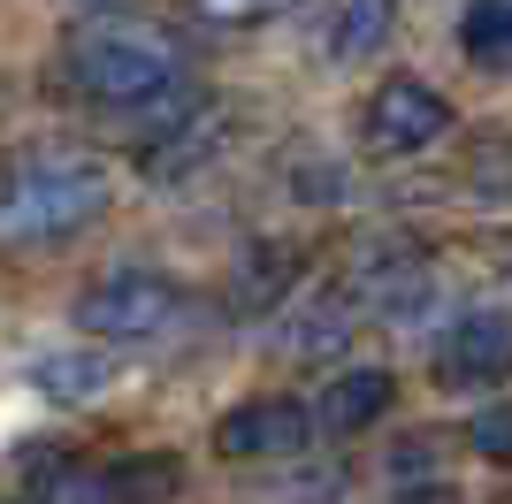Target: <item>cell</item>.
Masks as SVG:
<instances>
[{
    "instance_id": "obj_15",
    "label": "cell",
    "mask_w": 512,
    "mask_h": 504,
    "mask_svg": "<svg viewBox=\"0 0 512 504\" xmlns=\"http://www.w3.org/2000/svg\"><path fill=\"white\" fill-rule=\"evenodd\" d=\"M115 482H123V504H176L184 497V459L176 451H130V459H115Z\"/></svg>"
},
{
    "instance_id": "obj_2",
    "label": "cell",
    "mask_w": 512,
    "mask_h": 504,
    "mask_svg": "<svg viewBox=\"0 0 512 504\" xmlns=\"http://www.w3.org/2000/svg\"><path fill=\"white\" fill-rule=\"evenodd\" d=\"M176 54L169 31H153V23H92L69 39V84L85 92L92 107H153L176 92Z\"/></svg>"
},
{
    "instance_id": "obj_16",
    "label": "cell",
    "mask_w": 512,
    "mask_h": 504,
    "mask_svg": "<svg viewBox=\"0 0 512 504\" xmlns=\"http://www.w3.org/2000/svg\"><path fill=\"white\" fill-rule=\"evenodd\" d=\"M31 504H123L115 459L107 466H46L39 482H31Z\"/></svg>"
},
{
    "instance_id": "obj_6",
    "label": "cell",
    "mask_w": 512,
    "mask_h": 504,
    "mask_svg": "<svg viewBox=\"0 0 512 504\" xmlns=\"http://www.w3.org/2000/svg\"><path fill=\"white\" fill-rule=\"evenodd\" d=\"M222 138H230V115L207 100H176L169 115H161V138H146L138 146V176L146 184H184L199 161H214L222 153Z\"/></svg>"
},
{
    "instance_id": "obj_10",
    "label": "cell",
    "mask_w": 512,
    "mask_h": 504,
    "mask_svg": "<svg viewBox=\"0 0 512 504\" xmlns=\"http://www.w3.org/2000/svg\"><path fill=\"white\" fill-rule=\"evenodd\" d=\"M299 291V252L291 245H245L230 268V306L237 314H283V298Z\"/></svg>"
},
{
    "instance_id": "obj_9",
    "label": "cell",
    "mask_w": 512,
    "mask_h": 504,
    "mask_svg": "<svg viewBox=\"0 0 512 504\" xmlns=\"http://www.w3.org/2000/svg\"><path fill=\"white\" fill-rule=\"evenodd\" d=\"M390 405H398V375H390V367H344V375H329V390H321L314 428L321 436H360Z\"/></svg>"
},
{
    "instance_id": "obj_8",
    "label": "cell",
    "mask_w": 512,
    "mask_h": 504,
    "mask_svg": "<svg viewBox=\"0 0 512 504\" xmlns=\"http://www.w3.org/2000/svg\"><path fill=\"white\" fill-rule=\"evenodd\" d=\"M344 291L360 298V306H375L383 321H413L428 298H436V268H428L413 245H375L360 268H352Z\"/></svg>"
},
{
    "instance_id": "obj_7",
    "label": "cell",
    "mask_w": 512,
    "mask_h": 504,
    "mask_svg": "<svg viewBox=\"0 0 512 504\" xmlns=\"http://www.w3.org/2000/svg\"><path fill=\"white\" fill-rule=\"evenodd\" d=\"M512 375V314H459L436 344V382L444 390H482Z\"/></svg>"
},
{
    "instance_id": "obj_14",
    "label": "cell",
    "mask_w": 512,
    "mask_h": 504,
    "mask_svg": "<svg viewBox=\"0 0 512 504\" xmlns=\"http://www.w3.org/2000/svg\"><path fill=\"white\" fill-rule=\"evenodd\" d=\"M459 54L490 77H512V0H467L459 16Z\"/></svg>"
},
{
    "instance_id": "obj_3",
    "label": "cell",
    "mask_w": 512,
    "mask_h": 504,
    "mask_svg": "<svg viewBox=\"0 0 512 504\" xmlns=\"http://www.w3.org/2000/svg\"><path fill=\"white\" fill-rule=\"evenodd\" d=\"M176 314H184V291L153 268H115L85 283V298H77V329L100 344H146V336L176 329Z\"/></svg>"
},
{
    "instance_id": "obj_19",
    "label": "cell",
    "mask_w": 512,
    "mask_h": 504,
    "mask_svg": "<svg viewBox=\"0 0 512 504\" xmlns=\"http://www.w3.org/2000/svg\"><path fill=\"white\" fill-rule=\"evenodd\" d=\"M497 504H512V497H497Z\"/></svg>"
},
{
    "instance_id": "obj_13",
    "label": "cell",
    "mask_w": 512,
    "mask_h": 504,
    "mask_svg": "<svg viewBox=\"0 0 512 504\" xmlns=\"http://www.w3.org/2000/svg\"><path fill=\"white\" fill-rule=\"evenodd\" d=\"M107 382H115V367L100 352H39L31 359V390L54 405H92Z\"/></svg>"
},
{
    "instance_id": "obj_12",
    "label": "cell",
    "mask_w": 512,
    "mask_h": 504,
    "mask_svg": "<svg viewBox=\"0 0 512 504\" xmlns=\"http://www.w3.org/2000/svg\"><path fill=\"white\" fill-rule=\"evenodd\" d=\"M352 314H360V298H352V291H321V298H306L299 314H283V352H299V359L344 352Z\"/></svg>"
},
{
    "instance_id": "obj_1",
    "label": "cell",
    "mask_w": 512,
    "mask_h": 504,
    "mask_svg": "<svg viewBox=\"0 0 512 504\" xmlns=\"http://www.w3.org/2000/svg\"><path fill=\"white\" fill-rule=\"evenodd\" d=\"M107 214V168L92 153H23L0 176V245H62Z\"/></svg>"
},
{
    "instance_id": "obj_4",
    "label": "cell",
    "mask_w": 512,
    "mask_h": 504,
    "mask_svg": "<svg viewBox=\"0 0 512 504\" xmlns=\"http://www.w3.org/2000/svg\"><path fill=\"white\" fill-rule=\"evenodd\" d=\"M451 130V100L421 77H383L360 107V146L375 161H413Z\"/></svg>"
},
{
    "instance_id": "obj_17",
    "label": "cell",
    "mask_w": 512,
    "mask_h": 504,
    "mask_svg": "<svg viewBox=\"0 0 512 504\" xmlns=\"http://www.w3.org/2000/svg\"><path fill=\"white\" fill-rule=\"evenodd\" d=\"M467 451H474V459H490V466H512V398H505V405H482V413H474Z\"/></svg>"
},
{
    "instance_id": "obj_5",
    "label": "cell",
    "mask_w": 512,
    "mask_h": 504,
    "mask_svg": "<svg viewBox=\"0 0 512 504\" xmlns=\"http://www.w3.org/2000/svg\"><path fill=\"white\" fill-rule=\"evenodd\" d=\"M314 443V413L299 398H245L214 420V451L222 459H291Z\"/></svg>"
},
{
    "instance_id": "obj_18",
    "label": "cell",
    "mask_w": 512,
    "mask_h": 504,
    "mask_svg": "<svg viewBox=\"0 0 512 504\" xmlns=\"http://www.w3.org/2000/svg\"><path fill=\"white\" fill-rule=\"evenodd\" d=\"M291 0H199V16H214V23H268V16H283Z\"/></svg>"
},
{
    "instance_id": "obj_11",
    "label": "cell",
    "mask_w": 512,
    "mask_h": 504,
    "mask_svg": "<svg viewBox=\"0 0 512 504\" xmlns=\"http://www.w3.org/2000/svg\"><path fill=\"white\" fill-rule=\"evenodd\" d=\"M390 31H398V0H337L329 23H321V54L329 62H367L383 54Z\"/></svg>"
}]
</instances>
